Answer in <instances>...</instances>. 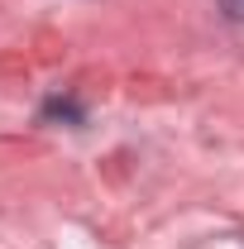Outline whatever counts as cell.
I'll return each instance as SVG.
<instances>
[{"instance_id":"6da1fadb","label":"cell","mask_w":244,"mask_h":249,"mask_svg":"<svg viewBox=\"0 0 244 249\" xmlns=\"http://www.w3.org/2000/svg\"><path fill=\"white\" fill-rule=\"evenodd\" d=\"M43 120H67V124H82V106H77L72 96H53V101L43 106Z\"/></svg>"},{"instance_id":"7a4b0ae2","label":"cell","mask_w":244,"mask_h":249,"mask_svg":"<svg viewBox=\"0 0 244 249\" xmlns=\"http://www.w3.org/2000/svg\"><path fill=\"white\" fill-rule=\"evenodd\" d=\"M220 10H225L230 19H240V24H244V0H220Z\"/></svg>"}]
</instances>
